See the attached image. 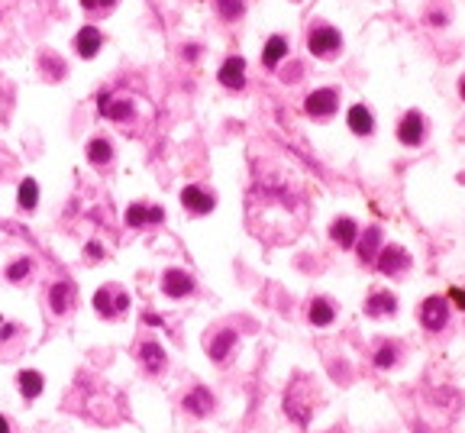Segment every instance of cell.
Returning a JSON list of instances; mask_svg holds the SVG:
<instances>
[{
    "instance_id": "6da1fadb",
    "label": "cell",
    "mask_w": 465,
    "mask_h": 433,
    "mask_svg": "<svg viewBox=\"0 0 465 433\" xmlns=\"http://www.w3.org/2000/svg\"><path fill=\"white\" fill-rule=\"evenodd\" d=\"M94 307H97L107 321H113V317H120V314L130 307V298H126L120 288H101V291L94 294Z\"/></svg>"
},
{
    "instance_id": "7a4b0ae2",
    "label": "cell",
    "mask_w": 465,
    "mask_h": 433,
    "mask_svg": "<svg viewBox=\"0 0 465 433\" xmlns=\"http://www.w3.org/2000/svg\"><path fill=\"white\" fill-rule=\"evenodd\" d=\"M420 321H423V327H427V330H443V327H446V321H449L446 298H439V294L427 298V301L420 304Z\"/></svg>"
},
{
    "instance_id": "3957f363",
    "label": "cell",
    "mask_w": 465,
    "mask_h": 433,
    "mask_svg": "<svg viewBox=\"0 0 465 433\" xmlns=\"http://www.w3.org/2000/svg\"><path fill=\"white\" fill-rule=\"evenodd\" d=\"M336 104H339V94H336L333 87H320V91H314V94L304 101V110L310 113V117H330V113H336Z\"/></svg>"
},
{
    "instance_id": "277c9868",
    "label": "cell",
    "mask_w": 465,
    "mask_h": 433,
    "mask_svg": "<svg viewBox=\"0 0 465 433\" xmlns=\"http://www.w3.org/2000/svg\"><path fill=\"white\" fill-rule=\"evenodd\" d=\"M339 33H336L333 26H316L310 29V36H307V49L314 52V56H330V52H336L339 49Z\"/></svg>"
},
{
    "instance_id": "5b68a950",
    "label": "cell",
    "mask_w": 465,
    "mask_h": 433,
    "mask_svg": "<svg viewBox=\"0 0 465 433\" xmlns=\"http://www.w3.org/2000/svg\"><path fill=\"white\" fill-rule=\"evenodd\" d=\"M407 265H410V255L398 243H388L382 249V255H378V272H384V275H400Z\"/></svg>"
},
{
    "instance_id": "8992f818",
    "label": "cell",
    "mask_w": 465,
    "mask_h": 433,
    "mask_svg": "<svg viewBox=\"0 0 465 433\" xmlns=\"http://www.w3.org/2000/svg\"><path fill=\"white\" fill-rule=\"evenodd\" d=\"M162 291L168 298H185V294L194 291V282H191V275L181 272V269H168L165 278H162Z\"/></svg>"
},
{
    "instance_id": "52a82bcc",
    "label": "cell",
    "mask_w": 465,
    "mask_h": 433,
    "mask_svg": "<svg viewBox=\"0 0 465 433\" xmlns=\"http://www.w3.org/2000/svg\"><path fill=\"white\" fill-rule=\"evenodd\" d=\"M423 117H420L417 110H410L404 120H400V126H398V139L404 142V146H420L423 142Z\"/></svg>"
},
{
    "instance_id": "ba28073f",
    "label": "cell",
    "mask_w": 465,
    "mask_h": 433,
    "mask_svg": "<svg viewBox=\"0 0 465 433\" xmlns=\"http://www.w3.org/2000/svg\"><path fill=\"white\" fill-rule=\"evenodd\" d=\"M101 42H103L101 29H97V26H84V29H78V36H75V52L81 58H94L97 52H101Z\"/></svg>"
},
{
    "instance_id": "9c48e42d",
    "label": "cell",
    "mask_w": 465,
    "mask_h": 433,
    "mask_svg": "<svg viewBox=\"0 0 465 433\" xmlns=\"http://www.w3.org/2000/svg\"><path fill=\"white\" fill-rule=\"evenodd\" d=\"M181 204H185L191 214H207V210H214V194L204 188H197V185H191V188L181 191Z\"/></svg>"
},
{
    "instance_id": "30bf717a",
    "label": "cell",
    "mask_w": 465,
    "mask_h": 433,
    "mask_svg": "<svg viewBox=\"0 0 465 433\" xmlns=\"http://www.w3.org/2000/svg\"><path fill=\"white\" fill-rule=\"evenodd\" d=\"M49 304H52V311L56 314H65L71 304H75V288L71 282H58L49 288Z\"/></svg>"
},
{
    "instance_id": "8fae6325",
    "label": "cell",
    "mask_w": 465,
    "mask_h": 433,
    "mask_svg": "<svg viewBox=\"0 0 465 433\" xmlns=\"http://www.w3.org/2000/svg\"><path fill=\"white\" fill-rule=\"evenodd\" d=\"M242 81H246V62L242 58H226L223 68H220V85L223 87H242Z\"/></svg>"
},
{
    "instance_id": "7c38bea8",
    "label": "cell",
    "mask_w": 465,
    "mask_h": 433,
    "mask_svg": "<svg viewBox=\"0 0 465 433\" xmlns=\"http://www.w3.org/2000/svg\"><path fill=\"white\" fill-rule=\"evenodd\" d=\"M165 216L162 207H146V204H133L126 207V226H142V223H158Z\"/></svg>"
},
{
    "instance_id": "4fadbf2b",
    "label": "cell",
    "mask_w": 465,
    "mask_h": 433,
    "mask_svg": "<svg viewBox=\"0 0 465 433\" xmlns=\"http://www.w3.org/2000/svg\"><path fill=\"white\" fill-rule=\"evenodd\" d=\"M330 236H333L343 249H349V246L355 243V236H359V226H355V220H349V216H339V220L330 226Z\"/></svg>"
},
{
    "instance_id": "5bb4252c",
    "label": "cell",
    "mask_w": 465,
    "mask_h": 433,
    "mask_svg": "<svg viewBox=\"0 0 465 433\" xmlns=\"http://www.w3.org/2000/svg\"><path fill=\"white\" fill-rule=\"evenodd\" d=\"M97 107H101V113L113 117V120H126V117L133 113V104H130V101H113L107 91H103V94H97Z\"/></svg>"
},
{
    "instance_id": "9a60e30c",
    "label": "cell",
    "mask_w": 465,
    "mask_h": 433,
    "mask_svg": "<svg viewBox=\"0 0 465 433\" xmlns=\"http://www.w3.org/2000/svg\"><path fill=\"white\" fill-rule=\"evenodd\" d=\"M185 407L191 411V414L204 417V414H210V411H214V398H210V391H207V388H194V391L185 398Z\"/></svg>"
},
{
    "instance_id": "2e32d148",
    "label": "cell",
    "mask_w": 465,
    "mask_h": 433,
    "mask_svg": "<svg viewBox=\"0 0 465 433\" xmlns=\"http://www.w3.org/2000/svg\"><path fill=\"white\" fill-rule=\"evenodd\" d=\"M398 307V301H394V294L391 291H372L369 294V301H365V314H372V317H378V314H391Z\"/></svg>"
},
{
    "instance_id": "e0dca14e",
    "label": "cell",
    "mask_w": 465,
    "mask_h": 433,
    "mask_svg": "<svg viewBox=\"0 0 465 433\" xmlns=\"http://www.w3.org/2000/svg\"><path fill=\"white\" fill-rule=\"evenodd\" d=\"M349 130L359 133V136H369V133L375 130V123H372V113H369V107L355 104L353 110H349Z\"/></svg>"
},
{
    "instance_id": "ac0fdd59",
    "label": "cell",
    "mask_w": 465,
    "mask_h": 433,
    "mask_svg": "<svg viewBox=\"0 0 465 433\" xmlns=\"http://www.w3.org/2000/svg\"><path fill=\"white\" fill-rule=\"evenodd\" d=\"M307 317H310V323H314V327H326V323L336 317V311H333V304L326 301V298H316V301H310Z\"/></svg>"
},
{
    "instance_id": "d6986e66",
    "label": "cell",
    "mask_w": 465,
    "mask_h": 433,
    "mask_svg": "<svg viewBox=\"0 0 465 433\" xmlns=\"http://www.w3.org/2000/svg\"><path fill=\"white\" fill-rule=\"evenodd\" d=\"M232 346H236V333H232V330H220V333L214 337V343H210V359L223 362V359L230 356Z\"/></svg>"
},
{
    "instance_id": "ffe728a7",
    "label": "cell",
    "mask_w": 465,
    "mask_h": 433,
    "mask_svg": "<svg viewBox=\"0 0 465 433\" xmlns=\"http://www.w3.org/2000/svg\"><path fill=\"white\" fill-rule=\"evenodd\" d=\"M285 56H288V39H285V36H271L269 46H265V52H262V62H265L269 68H275Z\"/></svg>"
},
{
    "instance_id": "44dd1931",
    "label": "cell",
    "mask_w": 465,
    "mask_h": 433,
    "mask_svg": "<svg viewBox=\"0 0 465 433\" xmlns=\"http://www.w3.org/2000/svg\"><path fill=\"white\" fill-rule=\"evenodd\" d=\"M87 159H91L94 165H107V162L113 159V149H110V142L103 139V136H94V139L87 142Z\"/></svg>"
},
{
    "instance_id": "7402d4cb",
    "label": "cell",
    "mask_w": 465,
    "mask_h": 433,
    "mask_svg": "<svg viewBox=\"0 0 465 433\" xmlns=\"http://www.w3.org/2000/svg\"><path fill=\"white\" fill-rule=\"evenodd\" d=\"M378 239H382V230H378V226H369V230L362 233V243H359V259H362V262H372L375 259Z\"/></svg>"
},
{
    "instance_id": "603a6c76",
    "label": "cell",
    "mask_w": 465,
    "mask_h": 433,
    "mask_svg": "<svg viewBox=\"0 0 465 433\" xmlns=\"http://www.w3.org/2000/svg\"><path fill=\"white\" fill-rule=\"evenodd\" d=\"M17 385H19V391H23V398H39V391H42V375L39 372H19L17 375Z\"/></svg>"
},
{
    "instance_id": "cb8c5ba5",
    "label": "cell",
    "mask_w": 465,
    "mask_h": 433,
    "mask_svg": "<svg viewBox=\"0 0 465 433\" xmlns=\"http://www.w3.org/2000/svg\"><path fill=\"white\" fill-rule=\"evenodd\" d=\"M140 356H142V362H146V368H149V372H155V368L165 366V353H162V346H158V343H142Z\"/></svg>"
},
{
    "instance_id": "d4e9b609",
    "label": "cell",
    "mask_w": 465,
    "mask_h": 433,
    "mask_svg": "<svg viewBox=\"0 0 465 433\" xmlns=\"http://www.w3.org/2000/svg\"><path fill=\"white\" fill-rule=\"evenodd\" d=\"M36 201H39V188H36V181L26 178L23 185H19V207L23 210H33L36 207Z\"/></svg>"
},
{
    "instance_id": "484cf974",
    "label": "cell",
    "mask_w": 465,
    "mask_h": 433,
    "mask_svg": "<svg viewBox=\"0 0 465 433\" xmlns=\"http://www.w3.org/2000/svg\"><path fill=\"white\" fill-rule=\"evenodd\" d=\"M220 7V17L223 19H239L242 17V0H217Z\"/></svg>"
},
{
    "instance_id": "4316f807",
    "label": "cell",
    "mask_w": 465,
    "mask_h": 433,
    "mask_svg": "<svg viewBox=\"0 0 465 433\" xmlns=\"http://www.w3.org/2000/svg\"><path fill=\"white\" fill-rule=\"evenodd\" d=\"M29 269H33V262H29V259H17V262L7 269V278H10V282H23V278L29 275Z\"/></svg>"
},
{
    "instance_id": "83f0119b",
    "label": "cell",
    "mask_w": 465,
    "mask_h": 433,
    "mask_svg": "<svg viewBox=\"0 0 465 433\" xmlns=\"http://www.w3.org/2000/svg\"><path fill=\"white\" fill-rule=\"evenodd\" d=\"M394 359H398L394 346H391V343H384V346L378 349V356H375V366H378V368H391V366H394Z\"/></svg>"
},
{
    "instance_id": "f1b7e54d",
    "label": "cell",
    "mask_w": 465,
    "mask_h": 433,
    "mask_svg": "<svg viewBox=\"0 0 465 433\" xmlns=\"http://www.w3.org/2000/svg\"><path fill=\"white\" fill-rule=\"evenodd\" d=\"M42 62H46V71H52L56 78L65 75V65H62V58L58 56H42Z\"/></svg>"
},
{
    "instance_id": "f546056e",
    "label": "cell",
    "mask_w": 465,
    "mask_h": 433,
    "mask_svg": "<svg viewBox=\"0 0 465 433\" xmlns=\"http://www.w3.org/2000/svg\"><path fill=\"white\" fill-rule=\"evenodd\" d=\"M117 0H81V7L84 10H107V7H113Z\"/></svg>"
},
{
    "instance_id": "4dcf8cb0",
    "label": "cell",
    "mask_w": 465,
    "mask_h": 433,
    "mask_svg": "<svg viewBox=\"0 0 465 433\" xmlns=\"http://www.w3.org/2000/svg\"><path fill=\"white\" fill-rule=\"evenodd\" d=\"M453 304H459V307H465V288H453Z\"/></svg>"
},
{
    "instance_id": "1f68e13d",
    "label": "cell",
    "mask_w": 465,
    "mask_h": 433,
    "mask_svg": "<svg viewBox=\"0 0 465 433\" xmlns=\"http://www.w3.org/2000/svg\"><path fill=\"white\" fill-rule=\"evenodd\" d=\"M87 255H91V259H97V255H103V253H101V246H97V243H91V246H87Z\"/></svg>"
},
{
    "instance_id": "d6a6232c",
    "label": "cell",
    "mask_w": 465,
    "mask_h": 433,
    "mask_svg": "<svg viewBox=\"0 0 465 433\" xmlns=\"http://www.w3.org/2000/svg\"><path fill=\"white\" fill-rule=\"evenodd\" d=\"M0 433H10V424H7V417H0Z\"/></svg>"
},
{
    "instance_id": "836d02e7",
    "label": "cell",
    "mask_w": 465,
    "mask_h": 433,
    "mask_svg": "<svg viewBox=\"0 0 465 433\" xmlns=\"http://www.w3.org/2000/svg\"><path fill=\"white\" fill-rule=\"evenodd\" d=\"M459 94L465 97V78H462V81H459Z\"/></svg>"
}]
</instances>
